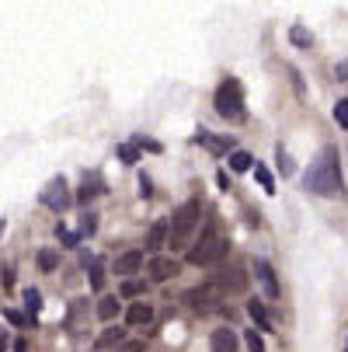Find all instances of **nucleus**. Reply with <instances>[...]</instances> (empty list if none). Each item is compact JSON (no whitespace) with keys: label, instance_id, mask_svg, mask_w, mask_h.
Returning a JSON list of instances; mask_svg holds the SVG:
<instances>
[{"label":"nucleus","instance_id":"f257e3e1","mask_svg":"<svg viewBox=\"0 0 348 352\" xmlns=\"http://www.w3.org/2000/svg\"><path fill=\"white\" fill-rule=\"evenodd\" d=\"M338 146H324L317 161L307 168L303 175V185L314 192V195H324V199H334L345 192V178H341V164H338Z\"/></svg>","mask_w":348,"mask_h":352},{"label":"nucleus","instance_id":"f03ea898","mask_svg":"<svg viewBox=\"0 0 348 352\" xmlns=\"http://www.w3.org/2000/svg\"><path fill=\"white\" fill-rule=\"evenodd\" d=\"M198 220H202V206L195 203V199H188V203H181L174 213H171V234H167V248L171 251H185L198 230Z\"/></svg>","mask_w":348,"mask_h":352},{"label":"nucleus","instance_id":"7ed1b4c3","mask_svg":"<svg viewBox=\"0 0 348 352\" xmlns=\"http://www.w3.org/2000/svg\"><path fill=\"white\" fill-rule=\"evenodd\" d=\"M216 112L227 119V122H244L247 119V105H244V87L237 77H227L220 87H216Z\"/></svg>","mask_w":348,"mask_h":352},{"label":"nucleus","instance_id":"20e7f679","mask_svg":"<svg viewBox=\"0 0 348 352\" xmlns=\"http://www.w3.org/2000/svg\"><path fill=\"white\" fill-rule=\"evenodd\" d=\"M227 241L216 234V230H202V237H198L195 248H188V262L192 265H216L223 255H227Z\"/></svg>","mask_w":348,"mask_h":352},{"label":"nucleus","instance_id":"39448f33","mask_svg":"<svg viewBox=\"0 0 348 352\" xmlns=\"http://www.w3.org/2000/svg\"><path fill=\"white\" fill-rule=\"evenodd\" d=\"M227 300V293L209 279V283H202V286H192L188 293H185V304L192 307V311H198V314H209V311H216L220 304Z\"/></svg>","mask_w":348,"mask_h":352},{"label":"nucleus","instance_id":"423d86ee","mask_svg":"<svg viewBox=\"0 0 348 352\" xmlns=\"http://www.w3.org/2000/svg\"><path fill=\"white\" fill-rule=\"evenodd\" d=\"M70 203H73V195L67 188V178H53V182L42 188V206H49L53 213H67Z\"/></svg>","mask_w":348,"mask_h":352},{"label":"nucleus","instance_id":"0eeeda50","mask_svg":"<svg viewBox=\"0 0 348 352\" xmlns=\"http://www.w3.org/2000/svg\"><path fill=\"white\" fill-rule=\"evenodd\" d=\"M213 283H216L223 293H244V289H247V272H244L240 265H230V269H223Z\"/></svg>","mask_w":348,"mask_h":352},{"label":"nucleus","instance_id":"6e6552de","mask_svg":"<svg viewBox=\"0 0 348 352\" xmlns=\"http://www.w3.org/2000/svg\"><path fill=\"white\" fill-rule=\"evenodd\" d=\"M146 272H150V283H167V279L178 276V262L167 258V255H154L146 262Z\"/></svg>","mask_w":348,"mask_h":352},{"label":"nucleus","instance_id":"1a4fd4ad","mask_svg":"<svg viewBox=\"0 0 348 352\" xmlns=\"http://www.w3.org/2000/svg\"><path fill=\"white\" fill-rule=\"evenodd\" d=\"M195 143H202L206 150H213V154H233V150H237V140L233 136H213L209 129H198L195 133Z\"/></svg>","mask_w":348,"mask_h":352},{"label":"nucleus","instance_id":"9d476101","mask_svg":"<svg viewBox=\"0 0 348 352\" xmlns=\"http://www.w3.org/2000/svg\"><path fill=\"white\" fill-rule=\"evenodd\" d=\"M255 279H258V286L265 289L268 300H279V279H275V269L265 258H255Z\"/></svg>","mask_w":348,"mask_h":352},{"label":"nucleus","instance_id":"9b49d317","mask_svg":"<svg viewBox=\"0 0 348 352\" xmlns=\"http://www.w3.org/2000/svg\"><path fill=\"white\" fill-rule=\"evenodd\" d=\"M139 269H143V251H122V255L115 258V265H112V272L122 276V279H132Z\"/></svg>","mask_w":348,"mask_h":352},{"label":"nucleus","instance_id":"f8f14e48","mask_svg":"<svg viewBox=\"0 0 348 352\" xmlns=\"http://www.w3.org/2000/svg\"><path fill=\"white\" fill-rule=\"evenodd\" d=\"M209 349H213V352H237V335H233V328H216L213 338H209Z\"/></svg>","mask_w":348,"mask_h":352},{"label":"nucleus","instance_id":"ddd939ff","mask_svg":"<svg viewBox=\"0 0 348 352\" xmlns=\"http://www.w3.org/2000/svg\"><path fill=\"white\" fill-rule=\"evenodd\" d=\"M150 321H154V307L143 304V300H136V304L129 307V314H126V324L129 328H139V324H150Z\"/></svg>","mask_w":348,"mask_h":352},{"label":"nucleus","instance_id":"4468645a","mask_svg":"<svg viewBox=\"0 0 348 352\" xmlns=\"http://www.w3.org/2000/svg\"><path fill=\"white\" fill-rule=\"evenodd\" d=\"M122 342H126V328H115V324H112V328H105L102 335H97L94 349H97V352H105V349H119Z\"/></svg>","mask_w":348,"mask_h":352},{"label":"nucleus","instance_id":"2eb2a0df","mask_svg":"<svg viewBox=\"0 0 348 352\" xmlns=\"http://www.w3.org/2000/svg\"><path fill=\"white\" fill-rule=\"evenodd\" d=\"M167 234H171V223H167V220H157V223L150 227V234H146V248H150V251L167 248Z\"/></svg>","mask_w":348,"mask_h":352},{"label":"nucleus","instance_id":"dca6fc26","mask_svg":"<svg viewBox=\"0 0 348 352\" xmlns=\"http://www.w3.org/2000/svg\"><path fill=\"white\" fill-rule=\"evenodd\" d=\"M247 314H251V321L258 324V331H272V314H268V307L262 304V300H251V304H247Z\"/></svg>","mask_w":348,"mask_h":352},{"label":"nucleus","instance_id":"f3484780","mask_svg":"<svg viewBox=\"0 0 348 352\" xmlns=\"http://www.w3.org/2000/svg\"><path fill=\"white\" fill-rule=\"evenodd\" d=\"M102 192H105V182H102V178H84V185H80V192H77V203L87 206L91 199H97Z\"/></svg>","mask_w":348,"mask_h":352},{"label":"nucleus","instance_id":"a211bd4d","mask_svg":"<svg viewBox=\"0 0 348 352\" xmlns=\"http://www.w3.org/2000/svg\"><path fill=\"white\" fill-rule=\"evenodd\" d=\"M119 307H122V304H119V296H102V300H97V318L108 324V321L119 318Z\"/></svg>","mask_w":348,"mask_h":352},{"label":"nucleus","instance_id":"6ab92c4d","mask_svg":"<svg viewBox=\"0 0 348 352\" xmlns=\"http://www.w3.org/2000/svg\"><path fill=\"white\" fill-rule=\"evenodd\" d=\"M21 300H25V311H28V321H32V318H35V314L42 311V293L28 286V289L21 293Z\"/></svg>","mask_w":348,"mask_h":352},{"label":"nucleus","instance_id":"aec40b11","mask_svg":"<svg viewBox=\"0 0 348 352\" xmlns=\"http://www.w3.org/2000/svg\"><path fill=\"white\" fill-rule=\"evenodd\" d=\"M255 164H258V161L247 154V150H233V154H230V168H233V171H251Z\"/></svg>","mask_w":348,"mask_h":352},{"label":"nucleus","instance_id":"412c9836","mask_svg":"<svg viewBox=\"0 0 348 352\" xmlns=\"http://www.w3.org/2000/svg\"><path fill=\"white\" fill-rule=\"evenodd\" d=\"M35 262H38V269H42V272H53V269L60 265V255H56L53 248H42L38 255H35Z\"/></svg>","mask_w":348,"mask_h":352},{"label":"nucleus","instance_id":"4be33fe9","mask_svg":"<svg viewBox=\"0 0 348 352\" xmlns=\"http://www.w3.org/2000/svg\"><path fill=\"white\" fill-rule=\"evenodd\" d=\"M289 42L300 45V49H310V45H314V35H310L303 25H292V28H289Z\"/></svg>","mask_w":348,"mask_h":352},{"label":"nucleus","instance_id":"5701e85b","mask_svg":"<svg viewBox=\"0 0 348 352\" xmlns=\"http://www.w3.org/2000/svg\"><path fill=\"white\" fill-rule=\"evenodd\" d=\"M255 178H258V182H262V188H265V192H268V195H272V192H275V178H272V175H268V168H265V164H255Z\"/></svg>","mask_w":348,"mask_h":352},{"label":"nucleus","instance_id":"b1692460","mask_svg":"<svg viewBox=\"0 0 348 352\" xmlns=\"http://www.w3.org/2000/svg\"><path fill=\"white\" fill-rule=\"evenodd\" d=\"M244 342H247V349H251V352H265V338H262V331H255V328H247Z\"/></svg>","mask_w":348,"mask_h":352},{"label":"nucleus","instance_id":"393cba45","mask_svg":"<svg viewBox=\"0 0 348 352\" xmlns=\"http://www.w3.org/2000/svg\"><path fill=\"white\" fill-rule=\"evenodd\" d=\"M94 230H97V213H91V210H87V213L80 217V230H77V234L84 237V234H94Z\"/></svg>","mask_w":348,"mask_h":352},{"label":"nucleus","instance_id":"a878e982","mask_svg":"<svg viewBox=\"0 0 348 352\" xmlns=\"http://www.w3.org/2000/svg\"><path fill=\"white\" fill-rule=\"evenodd\" d=\"M334 122H338L341 129H348V98H341V102L334 105Z\"/></svg>","mask_w":348,"mask_h":352},{"label":"nucleus","instance_id":"bb28decb","mask_svg":"<svg viewBox=\"0 0 348 352\" xmlns=\"http://www.w3.org/2000/svg\"><path fill=\"white\" fill-rule=\"evenodd\" d=\"M119 157H122L126 164H136V161H139V150H136V143H122V146H119Z\"/></svg>","mask_w":348,"mask_h":352},{"label":"nucleus","instance_id":"cd10ccee","mask_svg":"<svg viewBox=\"0 0 348 352\" xmlns=\"http://www.w3.org/2000/svg\"><path fill=\"white\" fill-rule=\"evenodd\" d=\"M275 161H279V171H282V178H289V175H292V161H289V154H286L282 146L275 150Z\"/></svg>","mask_w":348,"mask_h":352},{"label":"nucleus","instance_id":"c85d7f7f","mask_svg":"<svg viewBox=\"0 0 348 352\" xmlns=\"http://www.w3.org/2000/svg\"><path fill=\"white\" fill-rule=\"evenodd\" d=\"M143 289H146V286H143V283H139V279H126V283H122V289H119V293H122V296H139V293H143Z\"/></svg>","mask_w":348,"mask_h":352},{"label":"nucleus","instance_id":"c756f323","mask_svg":"<svg viewBox=\"0 0 348 352\" xmlns=\"http://www.w3.org/2000/svg\"><path fill=\"white\" fill-rule=\"evenodd\" d=\"M56 234H60V241H63L67 248H77V244H80V234H73V230H67V227H56Z\"/></svg>","mask_w":348,"mask_h":352},{"label":"nucleus","instance_id":"7c9ffc66","mask_svg":"<svg viewBox=\"0 0 348 352\" xmlns=\"http://www.w3.org/2000/svg\"><path fill=\"white\" fill-rule=\"evenodd\" d=\"M91 286H94V289H102V286H105V269L97 265V262L91 265Z\"/></svg>","mask_w":348,"mask_h":352},{"label":"nucleus","instance_id":"2f4dec72","mask_svg":"<svg viewBox=\"0 0 348 352\" xmlns=\"http://www.w3.org/2000/svg\"><path fill=\"white\" fill-rule=\"evenodd\" d=\"M115 352H143V342H122Z\"/></svg>","mask_w":348,"mask_h":352},{"label":"nucleus","instance_id":"473e14b6","mask_svg":"<svg viewBox=\"0 0 348 352\" xmlns=\"http://www.w3.org/2000/svg\"><path fill=\"white\" fill-rule=\"evenodd\" d=\"M8 321H11V324H18V328H21V324H28V318H25V314H18V311H8Z\"/></svg>","mask_w":348,"mask_h":352},{"label":"nucleus","instance_id":"72a5a7b5","mask_svg":"<svg viewBox=\"0 0 348 352\" xmlns=\"http://www.w3.org/2000/svg\"><path fill=\"white\" fill-rule=\"evenodd\" d=\"M216 182H220V188H230V178H227V171H220V175H216Z\"/></svg>","mask_w":348,"mask_h":352},{"label":"nucleus","instance_id":"f704fd0d","mask_svg":"<svg viewBox=\"0 0 348 352\" xmlns=\"http://www.w3.org/2000/svg\"><path fill=\"white\" fill-rule=\"evenodd\" d=\"M8 345H11V342H8V331H4V328H0V352H4Z\"/></svg>","mask_w":348,"mask_h":352},{"label":"nucleus","instance_id":"c9c22d12","mask_svg":"<svg viewBox=\"0 0 348 352\" xmlns=\"http://www.w3.org/2000/svg\"><path fill=\"white\" fill-rule=\"evenodd\" d=\"M14 352H28V342H25V338H18V342H14Z\"/></svg>","mask_w":348,"mask_h":352},{"label":"nucleus","instance_id":"e433bc0d","mask_svg":"<svg viewBox=\"0 0 348 352\" xmlns=\"http://www.w3.org/2000/svg\"><path fill=\"white\" fill-rule=\"evenodd\" d=\"M4 230H8V220H4V217H0V234H4Z\"/></svg>","mask_w":348,"mask_h":352},{"label":"nucleus","instance_id":"4c0bfd02","mask_svg":"<svg viewBox=\"0 0 348 352\" xmlns=\"http://www.w3.org/2000/svg\"><path fill=\"white\" fill-rule=\"evenodd\" d=\"M345 352H348V342H345Z\"/></svg>","mask_w":348,"mask_h":352}]
</instances>
